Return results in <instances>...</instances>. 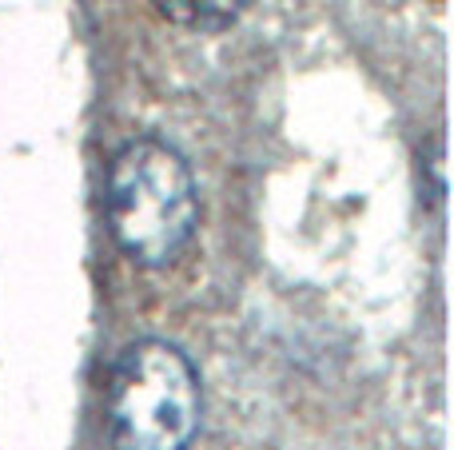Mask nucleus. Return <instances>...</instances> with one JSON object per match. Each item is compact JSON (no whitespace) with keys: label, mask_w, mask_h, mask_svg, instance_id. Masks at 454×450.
<instances>
[{"label":"nucleus","mask_w":454,"mask_h":450,"mask_svg":"<svg viewBox=\"0 0 454 450\" xmlns=\"http://www.w3.org/2000/svg\"><path fill=\"white\" fill-rule=\"evenodd\" d=\"M104 215L132 263H176L200 228V188L184 151L160 136L128 140L104 175Z\"/></svg>","instance_id":"1"},{"label":"nucleus","mask_w":454,"mask_h":450,"mask_svg":"<svg viewBox=\"0 0 454 450\" xmlns=\"http://www.w3.org/2000/svg\"><path fill=\"white\" fill-rule=\"evenodd\" d=\"M200 415V375L176 343L136 339L116 355L104 391L112 450H188Z\"/></svg>","instance_id":"2"},{"label":"nucleus","mask_w":454,"mask_h":450,"mask_svg":"<svg viewBox=\"0 0 454 450\" xmlns=\"http://www.w3.org/2000/svg\"><path fill=\"white\" fill-rule=\"evenodd\" d=\"M164 20L188 32H223L247 12L251 0H152Z\"/></svg>","instance_id":"3"}]
</instances>
